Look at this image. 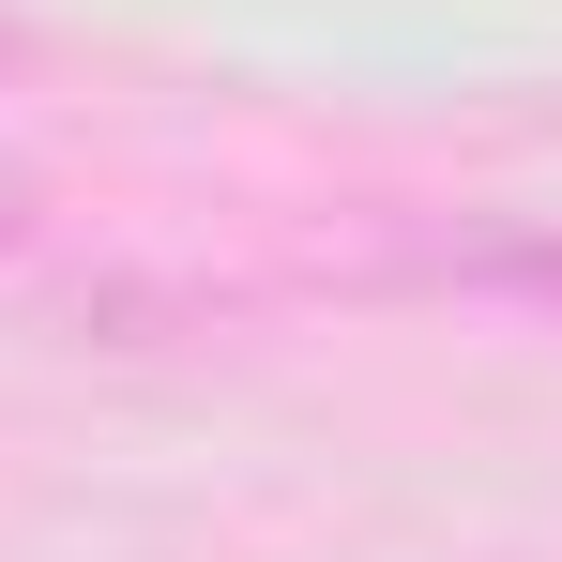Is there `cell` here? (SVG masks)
<instances>
[]
</instances>
